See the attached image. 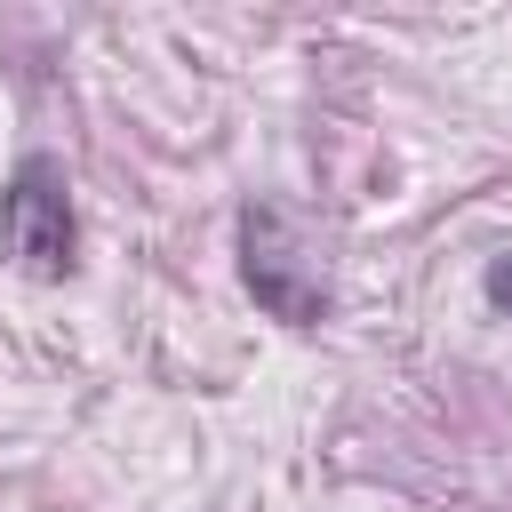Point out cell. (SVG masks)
Masks as SVG:
<instances>
[{
    "mask_svg": "<svg viewBox=\"0 0 512 512\" xmlns=\"http://www.w3.org/2000/svg\"><path fill=\"white\" fill-rule=\"evenodd\" d=\"M0 232H8V256H16L32 280H64V272H72L80 224H72L64 160H48V152L16 160V176H8V192H0Z\"/></svg>",
    "mask_w": 512,
    "mask_h": 512,
    "instance_id": "obj_1",
    "label": "cell"
},
{
    "mask_svg": "<svg viewBox=\"0 0 512 512\" xmlns=\"http://www.w3.org/2000/svg\"><path fill=\"white\" fill-rule=\"evenodd\" d=\"M240 280L288 328H320L328 320V280L304 264V240H296V224L280 208H248L240 216Z\"/></svg>",
    "mask_w": 512,
    "mask_h": 512,
    "instance_id": "obj_2",
    "label": "cell"
},
{
    "mask_svg": "<svg viewBox=\"0 0 512 512\" xmlns=\"http://www.w3.org/2000/svg\"><path fill=\"white\" fill-rule=\"evenodd\" d=\"M488 304H504V312H512V256H496V264H488Z\"/></svg>",
    "mask_w": 512,
    "mask_h": 512,
    "instance_id": "obj_3",
    "label": "cell"
}]
</instances>
